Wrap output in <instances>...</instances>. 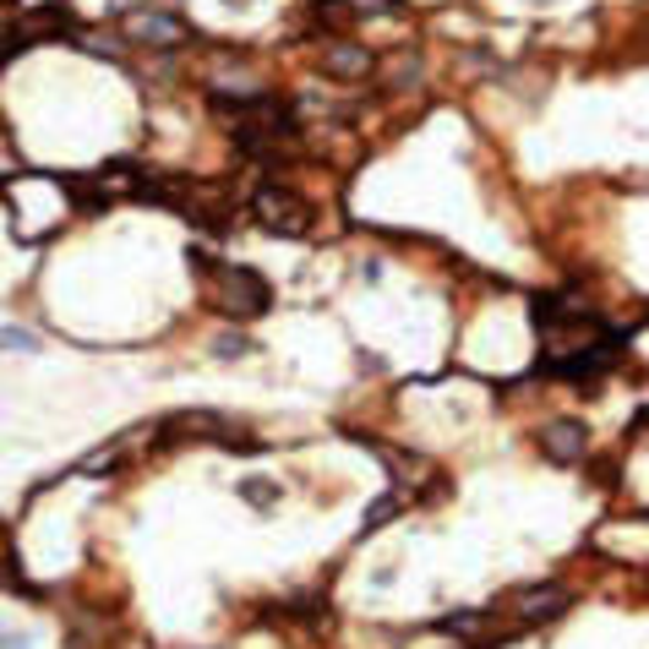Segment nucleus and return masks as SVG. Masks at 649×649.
<instances>
[{"label":"nucleus","mask_w":649,"mask_h":649,"mask_svg":"<svg viewBox=\"0 0 649 649\" xmlns=\"http://www.w3.org/2000/svg\"><path fill=\"white\" fill-rule=\"evenodd\" d=\"M0 568H11V535L0 529Z\"/></svg>","instance_id":"obj_15"},{"label":"nucleus","mask_w":649,"mask_h":649,"mask_svg":"<svg viewBox=\"0 0 649 649\" xmlns=\"http://www.w3.org/2000/svg\"><path fill=\"white\" fill-rule=\"evenodd\" d=\"M437 633H448V639H469V645H491V639H503L508 628H491V617L486 611H454V617H443L437 622Z\"/></svg>","instance_id":"obj_8"},{"label":"nucleus","mask_w":649,"mask_h":649,"mask_svg":"<svg viewBox=\"0 0 649 649\" xmlns=\"http://www.w3.org/2000/svg\"><path fill=\"white\" fill-rule=\"evenodd\" d=\"M192 267L196 273H207V301H213V312H224V317H235V323H257L262 312L273 306V290H267V278H262L257 267H241V262H213L207 252H196L192 246Z\"/></svg>","instance_id":"obj_1"},{"label":"nucleus","mask_w":649,"mask_h":649,"mask_svg":"<svg viewBox=\"0 0 649 649\" xmlns=\"http://www.w3.org/2000/svg\"><path fill=\"white\" fill-rule=\"evenodd\" d=\"M71 28V17H65V6H44V11H33V17H22L11 33H6V50H17V44H28V39H39V33H65Z\"/></svg>","instance_id":"obj_9"},{"label":"nucleus","mask_w":649,"mask_h":649,"mask_svg":"<svg viewBox=\"0 0 649 649\" xmlns=\"http://www.w3.org/2000/svg\"><path fill=\"white\" fill-rule=\"evenodd\" d=\"M393 514H398V497H377V503L366 508V529H383Z\"/></svg>","instance_id":"obj_13"},{"label":"nucleus","mask_w":649,"mask_h":649,"mask_svg":"<svg viewBox=\"0 0 649 649\" xmlns=\"http://www.w3.org/2000/svg\"><path fill=\"white\" fill-rule=\"evenodd\" d=\"M540 454L551 458V464H562V469H574V464L589 454V432L579 420H551V426L540 432Z\"/></svg>","instance_id":"obj_6"},{"label":"nucleus","mask_w":649,"mask_h":649,"mask_svg":"<svg viewBox=\"0 0 649 649\" xmlns=\"http://www.w3.org/2000/svg\"><path fill=\"white\" fill-rule=\"evenodd\" d=\"M0 349H6V355H11V349L33 355V349H39V333H28V327H0Z\"/></svg>","instance_id":"obj_11"},{"label":"nucleus","mask_w":649,"mask_h":649,"mask_svg":"<svg viewBox=\"0 0 649 649\" xmlns=\"http://www.w3.org/2000/svg\"><path fill=\"white\" fill-rule=\"evenodd\" d=\"M252 219H257L267 235H290V241H301V235L312 230V207H306V196L290 192V186H257V196H252Z\"/></svg>","instance_id":"obj_3"},{"label":"nucleus","mask_w":649,"mask_h":649,"mask_svg":"<svg viewBox=\"0 0 649 649\" xmlns=\"http://www.w3.org/2000/svg\"><path fill=\"white\" fill-rule=\"evenodd\" d=\"M323 71L327 77H338V82H361V77H372V50L366 44H327L323 50Z\"/></svg>","instance_id":"obj_7"},{"label":"nucleus","mask_w":649,"mask_h":649,"mask_svg":"<svg viewBox=\"0 0 649 649\" xmlns=\"http://www.w3.org/2000/svg\"><path fill=\"white\" fill-rule=\"evenodd\" d=\"M535 327H540L551 361L585 355V349H595V344L606 338L600 317H595L589 306H574V301H540V306H535Z\"/></svg>","instance_id":"obj_2"},{"label":"nucleus","mask_w":649,"mask_h":649,"mask_svg":"<svg viewBox=\"0 0 649 649\" xmlns=\"http://www.w3.org/2000/svg\"><path fill=\"white\" fill-rule=\"evenodd\" d=\"M121 33H126L131 44H153V50H181L186 44V22L175 17V11H159V6H126V17H121Z\"/></svg>","instance_id":"obj_4"},{"label":"nucleus","mask_w":649,"mask_h":649,"mask_svg":"<svg viewBox=\"0 0 649 649\" xmlns=\"http://www.w3.org/2000/svg\"><path fill=\"white\" fill-rule=\"evenodd\" d=\"M568 600H574V595H568L562 585H529L508 600V611H514L519 622H551V617L568 611Z\"/></svg>","instance_id":"obj_5"},{"label":"nucleus","mask_w":649,"mask_h":649,"mask_svg":"<svg viewBox=\"0 0 649 649\" xmlns=\"http://www.w3.org/2000/svg\"><path fill=\"white\" fill-rule=\"evenodd\" d=\"M213 349H219V355H224V361H235V355H246V349H252V344H246V338H241V333H224V338H219V344H213Z\"/></svg>","instance_id":"obj_14"},{"label":"nucleus","mask_w":649,"mask_h":649,"mask_svg":"<svg viewBox=\"0 0 649 649\" xmlns=\"http://www.w3.org/2000/svg\"><path fill=\"white\" fill-rule=\"evenodd\" d=\"M278 491H284V486H278V480H262V475L241 480V497H246L252 508H273V503H278Z\"/></svg>","instance_id":"obj_10"},{"label":"nucleus","mask_w":649,"mask_h":649,"mask_svg":"<svg viewBox=\"0 0 649 649\" xmlns=\"http://www.w3.org/2000/svg\"><path fill=\"white\" fill-rule=\"evenodd\" d=\"M409 77H420V55H398V61L388 65V82H393V88H404Z\"/></svg>","instance_id":"obj_12"},{"label":"nucleus","mask_w":649,"mask_h":649,"mask_svg":"<svg viewBox=\"0 0 649 649\" xmlns=\"http://www.w3.org/2000/svg\"><path fill=\"white\" fill-rule=\"evenodd\" d=\"M0 649H22V639H11V633H0Z\"/></svg>","instance_id":"obj_16"}]
</instances>
